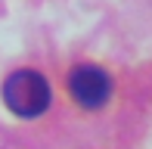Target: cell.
<instances>
[{
    "instance_id": "1",
    "label": "cell",
    "mask_w": 152,
    "mask_h": 149,
    "mask_svg": "<svg viewBox=\"0 0 152 149\" xmlns=\"http://www.w3.org/2000/svg\"><path fill=\"white\" fill-rule=\"evenodd\" d=\"M3 99L10 112H16L19 118H37L50 106V84L44 81V74L31 69L12 72L3 84Z\"/></svg>"
},
{
    "instance_id": "2",
    "label": "cell",
    "mask_w": 152,
    "mask_h": 149,
    "mask_svg": "<svg viewBox=\"0 0 152 149\" xmlns=\"http://www.w3.org/2000/svg\"><path fill=\"white\" fill-rule=\"evenodd\" d=\"M68 90L84 109H99V106H106L109 93H112V81L96 65H78L68 74Z\"/></svg>"
}]
</instances>
